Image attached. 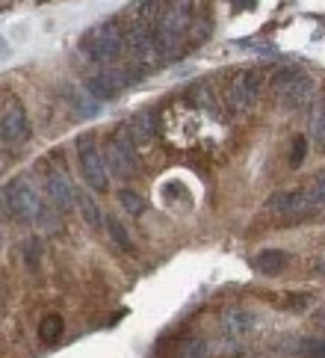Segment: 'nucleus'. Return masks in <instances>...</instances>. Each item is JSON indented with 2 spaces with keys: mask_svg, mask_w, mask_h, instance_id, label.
Segmentation results:
<instances>
[{
  "mask_svg": "<svg viewBox=\"0 0 325 358\" xmlns=\"http://www.w3.org/2000/svg\"><path fill=\"white\" fill-rule=\"evenodd\" d=\"M298 352L305 358H325V338H310L298 343Z\"/></svg>",
  "mask_w": 325,
  "mask_h": 358,
  "instance_id": "22",
  "label": "nucleus"
},
{
  "mask_svg": "<svg viewBox=\"0 0 325 358\" xmlns=\"http://www.w3.org/2000/svg\"><path fill=\"white\" fill-rule=\"evenodd\" d=\"M207 352H210V347L201 338H187L178 347V358H207Z\"/></svg>",
  "mask_w": 325,
  "mask_h": 358,
  "instance_id": "19",
  "label": "nucleus"
},
{
  "mask_svg": "<svg viewBox=\"0 0 325 358\" xmlns=\"http://www.w3.org/2000/svg\"><path fill=\"white\" fill-rule=\"evenodd\" d=\"M308 189H310V193H314V196H317V199L325 204V169H322V172L314 178V184H310Z\"/></svg>",
  "mask_w": 325,
  "mask_h": 358,
  "instance_id": "25",
  "label": "nucleus"
},
{
  "mask_svg": "<svg viewBox=\"0 0 325 358\" xmlns=\"http://www.w3.org/2000/svg\"><path fill=\"white\" fill-rule=\"evenodd\" d=\"M314 270H317L319 275H325V252H322V255H319V258L314 261Z\"/></svg>",
  "mask_w": 325,
  "mask_h": 358,
  "instance_id": "27",
  "label": "nucleus"
},
{
  "mask_svg": "<svg viewBox=\"0 0 325 358\" xmlns=\"http://www.w3.org/2000/svg\"><path fill=\"white\" fill-rule=\"evenodd\" d=\"M260 83H263V74L254 71V69H245L240 71L237 78L231 80L228 86V104L233 113H245L254 107V101L260 95Z\"/></svg>",
  "mask_w": 325,
  "mask_h": 358,
  "instance_id": "9",
  "label": "nucleus"
},
{
  "mask_svg": "<svg viewBox=\"0 0 325 358\" xmlns=\"http://www.w3.org/2000/svg\"><path fill=\"white\" fill-rule=\"evenodd\" d=\"M107 231H110V240H113L122 252H127V255L136 252V249H133V240H130V234L124 231V225L115 220V216H107Z\"/></svg>",
  "mask_w": 325,
  "mask_h": 358,
  "instance_id": "16",
  "label": "nucleus"
},
{
  "mask_svg": "<svg viewBox=\"0 0 325 358\" xmlns=\"http://www.w3.org/2000/svg\"><path fill=\"white\" fill-rule=\"evenodd\" d=\"M142 74L145 71H139L136 66H107L103 71L92 74V78L86 80V92L95 95L98 101H107L113 95H119L122 89H127L130 83L142 80Z\"/></svg>",
  "mask_w": 325,
  "mask_h": 358,
  "instance_id": "5",
  "label": "nucleus"
},
{
  "mask_svg": "<svg viewBox=\"0 0 325 358\" xmlns=\"http://www.w3.org/2000/svg\"><path fill=\"white\" fill-rule=\"evenodd\" d=\"M272 83H275V92L284 98V104L290 107H302L308 104L310 92H314V83H310L308 74L296 71V69H281L275 78H272Z\"/></svg>",
  "mask_w": 325,
  "mask_h": 358,
  "instance_id": "10",
  "label": "nucleus"
},
{
  "mask_svg": "<svg viewBox=\"0 0 325 358\" xmlns=\"http://www.w3.org/2000/svg\"><path fill=\"white\" fill-rule=\"evenodd\" d=\"M119 201H122V208H124L130 216L145 213V199H142L139 193H133V189H122V193H119Z\"/></svg>",
  "mask_w": 325,
  "mask_h": 358,
  "instance_id": "20",
  "label": "nucleus"
},
{
  "mask_svg": "<svg viewBox=\"0 0 325 358\" xmlns=\"http://www.w3.org/2000/svg\"><path fill=\"white\" fill-rule=\"evenodd\" d=\"M195 18V6L187 0H178V3H166L163 15L154 21V39H157V50L163 59H175L184 50V36L192 27Z\"/></svg>",
  "mask_w": 325,
  "mask_h": 358,
  "instance_id": "1",
  "label": "nucleus"
},
{
  "mask_svg": "<svg viewBox=\"0 0 325 358\" xmlns=\"http://www.w3.org/2000/svg\"><path fill=\"white\" fill-rule=\"evenodd\" d=\"M80 50L98 66H113L122 54H127V30L119 21H103L80 39Z\"/></svg>",
  "mask_w": 325,
  "mask_h": 358,
  "instance_id": "2",
  "label": "nucleus"
},
{
  "mask_svg": "<svg viewBox=\"0 0 325 358\" xmlns=\"http://www.w3.org/2000/svg\"><path fill=\"white\" fill-rule=\"evenodd\" d=\"M77 204H80V213H83L86 225H89V228H98V225H101V210H98L95 199L89 196V193H77Z\"/></svg>",
  "mask_w": 325,
  "mask_h": 358,
  "instance_id": "18",
  "label": "nucleus"
},
{
  "mask_svg": "<svg viewBox=\"0 0 325 358\" xmlns=\"http://www.w3.org/2000/svg\"><path fill=\"white\" fill-rule=\"evenodd\" d=\"M308 157V139L305 136H296L293 139V148H290V169H298Z\"/></svg>",
  "mask_w": 325,
  "mask_h": 358,
  "instance_id": "23",
  "label": "nucleus"
},
{
  "mask_svg": "<svg viewBox=\"0 0 325 358\" xmlns=\"http://www.w3.org/2000/svg\"><path fill=\"white\" fill-rule=\"evenodd\" d=\"M257 320L245 311V308H225L222 317H219V326H222V331L228 338H243L249 335V331L254 329Z\"/></svg>",
  "mask_w": 325,
  "mask_h": 358,
  "instance_id": "13",
  "label": "nucleus"
},
{
  "mask_svg": "<svg viewBox=\"0 0 325 358\" xmlns=\"http://www.w3.org/2000/svg\"><path fill=\"white\" fill-rule=\"evenodd\" d=\"M62 329H65L62 317L59 314H48V317H42V323H38V338H42L45 343H54L62 335Z\"/></svg>",
  "mask_w": 325,
  "mask_h": 358,
  "instance_id": "17",
  "label": "nucleus"
},
{
  "mask_svg": "<svg viewBox=\"0 0 325 358\" xmlns=\"http://www.w3.org/2000/svg\"><path fill=\"white\" fill-rule=\"evenodd\" d=\"M322 326H325V314H322Z\"/></svg>",
  "mask_w": 325,
  "mask_h": 358,
  "instance_id": "28",
  "label": "nucleus"
},
{
  "mask_svg": "<svg viewBox=\"0 0 325 358\" xmlns=\"http://www.w3.org/2000/svg\"><path fill=\"white\" fill-rule=\"evenodd\" d=\"M157 124H160L157 110H139L124 127L130 131V136H133V143H151V139L157 136Z\"/></svg>",
  "mask_w": 325,
  "mask_h": 358,
  "instance_id": "14",
  "label": "nucleus"
},
{
  "mask_svg": "<svg viewBox=\"0 0 325 358\" xmlns=\"http://www.w3.org/2000/svg\"><path fill=\"white\" fill-rule=\"evenodd\" d=\"M77 157H80V169H83L86 184L98 189V193H103V189L110 187V169H107V157L98 151L92 134L77 136Z\"/></svg>",
  "mask_w": 325,
  "mask_h": 358,
  "instance_id": "7",
  "label": "nucleus"
},
{
  "mask_svg": "<svg viewBox=\"0 0 325 358\" xmlns=\"http://www.w3.org/2000/svg\"><path fill=\"white\" fill-rule=\"evenodd\" d=\"M252 264H254V270L260 275H278V273H284L290 266V255L284 249H263V252L254 255Z\"/></svg>",
  "mask_w": 325,
  "mask_h": 358,
  "instance_id": "15",
  "label": "nucleus"
},
{
  "mask_svg": "<svg viewBox=\"0 0 325 358\" xmlns=\"http://www.w3.org/2000/svg\"><path fill=\"white\" fill-rule=\"evenodd\" d=\"M3 208L6 213H12L18 222H38L45 213V204L38 199L36 189L24 181V178H15L9 181L3 189Z\"/></svg>",
  "mask_w": 325,
  "mask_h": 358,
  "instance_id": "3",
  "label": "nucleus"
},
{
  "mask_svg": "<svg viewBox=\"0 0 325 358\" xmlns=\"http://www.w3.org/2000/svg\"><path fill=\"white\" fill-rule=\"evenodd\" d=\"M24 252H27V264H30V270H36L38 266V258H42V243H38L36 237L27 240V246H24Z\"/></svg>",
  "mask_w": 325,
  "mask_h": 358,
  "instance_id": "24",
  "label": "nucleus"
},
{
  "mask_svg": "<svg viewBox=\"0 0 325 358\" xmlns=\"http://www.w3.org/2000/svg\"><path fill=\"white\" fill-rule=\"evenodd\" d=\"M308 302H310L308 296H293V299H290V305H293L290 311H305V308H308Z\"/></svg>",
  "mask_w": 325,
  "mask_h": 358,
  "instance_id": "26",
  "label": "nucleus"
},
{
  "mask_svg": "<svg viewBox=\"0 0 325 358\" xmlns=\"http://www.w3.org/2000/svg\"><path fill=\"white\" fill-rule=\"evenodd\" d=\"M107 169L115 175V178H133L139 172V155H136V143L130 136L127 127H119L110 143H107Z\"/></svg>",
  "mask_w": 325,
  "mask_h": 358,
  "instance_id": "6",
  "label": "nucleus"
},
{
  "mask_svg": "<svg viewBox=\"0 0 325 358\" xmlns=\"http://www.w3.org/2000/svg\"><path fill=\"white\" fill-rule=\"evenodd\" d=\"M127 57H130V66H136L139 71H148V69H154V66H160L163 62L151 24L133 21L127 27Z\"/></svg>",
  "mask_w": 325,
  "mask_h": 358,
  "instance_id": "4",
  "label": "nucleus"
},
{
  "mask_svg": "<svg viewBox=\"0 0 325 358\" xmlns=\"http://www.w3.org/2000/svg\"><path fill=\"white\" fill-rule=\"evenodd\" d=\"M319 204L322 201L310 193V189H284V193H272L266 199V210L298 216V213H314Z\"/></svg>",
  "mask_w": 325,
  "mask_h": 358,
  "instance_id": "11",
  "label": "nucleus"
},
{
  "mask_svg": "<svg viewBox=\"0 0 325 358\" xmlns=\"http://www.w3.org/2000/svg\"><path fill=\"white\" fill-rule=\"evenodd\" d=\"M0 134H3V143L6 145H21L30 139V119H27V110L18 98L6 95L3 101V119H0Z\"/></svg>",
  "mask_w": 325,
  "mask_h": 358,
  "instance_id": "8",
  "label": "nucleus"
},
{
  "mask_svg": "<svg viewBox=\"0 0 325 358\" xmlns=\"http://www.w3.org/2000/svg\"><path fill=\"white\" fill-rule=\"evenodd\" d=\"M207 36H210V18H192V27H189V42L192 45H201Z\"/></svg>",
  "mask_w": 325,
  "mask_h": 358,
  "instance_id": "21",
  "label": "nucleus"
},
{
  "mask_svg": "<svg viewBox=\"0 0 325 358\" xmlns=\"http://www.w3.org/2000/svg\"><path fill=\"white\" fill-rule=\"evenodd\" d=\"M45 189H48L50 201H54L62 213H68L74 204H77V189L71 187L68 175H65L62 169H57V166H48V172H45Z\"/></svg>",
  "mask_w": 325,
  "mask_h": 358,
  "instance_id": "12",
  "label": "nucleus"
}]
</instances>
